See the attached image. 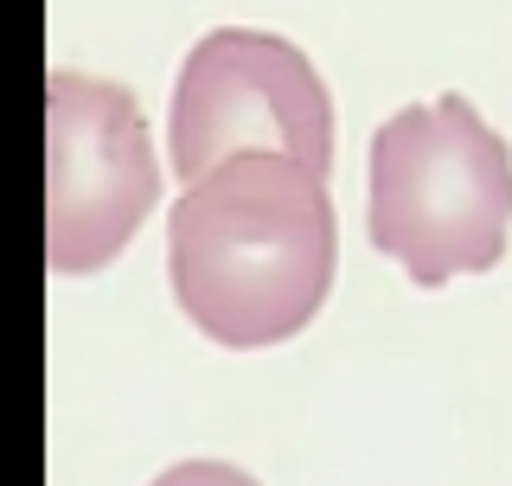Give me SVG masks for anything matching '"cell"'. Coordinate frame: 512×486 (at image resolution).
Here are the masks:
<instances>
[{
  "instance_id": "obj_1",
  "label": "cell",
  "mask_w": 512,
  "mask_h": 486,
  "mask_svg": "<svg viewBox=\"0 0 512 486\" xmlns=\"http://www.w3.org/2000/svg\"><path fill=\"white\" fill-rule=\"evenodd\" d=\"M340 263L327 180L288 154H237L167 212V282L218 346H282L320 314Z\"/></svg>"
},
{
  "instance_id": "obj_2",
  "label": "cell",
  "mask_w": 512,
  "mask_h": 486,
  "mask_svg": "<svg viewBox=\"0 0 512 486\" xmlns=\"http://www.w3.org/2000/svg\"><path fill=\"white\" fill-rule=\"evenodd\" d=\"M512 231V148L480 122L461 90L410 103L372 135L365 237L416 288L480 275L506 256Z\"/></svg>"
},
{
  "instance_id": "obj_3",
  "label": "cell",
  "mask_w": 512,
  "mask_h": 486,
  "mask_svg": "<svg viewBox=\"0 0 512 486\" xmlns=\"http://www.w3.org/2000/svg\"><path fill=\"white\" fill-rule=\"evenodd\" d=\"M237 154H288L327 180L333 96L314 58L282 32L218 26L180 64L167 109V160L192 186Z\"/></svg>"
},
{
  "instance_id": "obj_4",
  "label": "cell",
  "mask_w": 512,
  "mask_h": 486,
  "mask_svg": "<svg viewBox=\"0 0 512 486\" xmlns=\"http://www.w3.org/2000/svg\"><path fill=\"white\" fill-rule=\"evenodd\" d=\"M154 135L135 90L90 71L45 77V263L96 275L160 205Z\"/></svg>"
},
{
  "instance_id": "obj_5",
  "label": "cell",
  "mask_w": 512,
  "mask_h": 486,
  "mask_svg": "<svg viewBox=\"0 0 512 486\" xmlns=\"http://www.w3.org/2000/svg\"><path fill=\"white\" fill-rule=\"evenodd\" d=\"M154 486H256L244 467H231V461H180V467H167Z\"/></svg>"
}]
</instances>
